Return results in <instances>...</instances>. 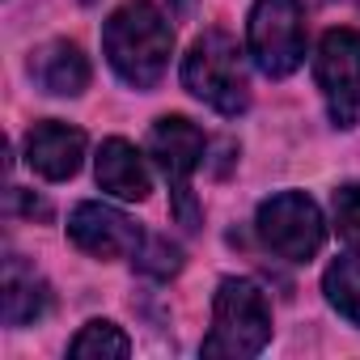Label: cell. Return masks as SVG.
Instances as JSON below:
<instances>
[{"mask_svg":"<svg viewBox=\"0 0 360 360\" xmlns=\"http://www.w3.org/2000/svg\"><path fill=\"white\" fill-rule=\"evenodd\" d=\"M81 157H85V131H77L68 123L43 119L26 131V165L39 178L64 183V178H72L81 169Z\"/></svg>","mask_w":360,"mask_h":360,"instance_id":"obj_9","label":"cell"},{"mask_svg":"<svg viewBox=\"0 0 360 360\" xmlns=\"http://www.w3.org/2000/svg\"><path fill=\"white\" fill-rule=\"evenodd\" d=\"M51 309V288L34 267H26L18 255L5 259V322L9 326H30Z\"/></svg>","mask_w":360,"mask_h":360,"instance_id":"obj_12","label":"cell"},{"mask_svg":"<svg viewBox=\"0 0 360 360\" xmlns=\"http://www.w3.org/2000/svg\"><path fill=\"white\" fill-rule=\"evenodd\" d=\"M330 208H335V225H339V233H343L352 246H360V183L339 187Z\"/></svg>","mask_w":360,"mask_h":360,"instance_id":"obj_15","label":"cell"},{"mask_svg":"<svg viewBox=\"0 0 360 360\" xmlns=\"http://www.w3.org/2000/svg\"><path fill=\"white\" fill-rule=\"evenodd\" d=\"M204 153H208V136L183 115H165L148 131V157L169 178L174 212H178V221H183L187 229H200V208L191 200V174L204 165Z\"/></svg>","mask_w":360,"mask_h":360,"instance_id":"obj_4","label":"cell"},{"mask_svg":"<svg viewBox=\"0 0 360 360\" xmlns=\"http://www.w3.org/2000/svg\"><path fill=\"white\" fill-rule=\"evenodd\" d=\"M178 5H191V0H178Z\"/></svg>","mask_w":360,"mask_h":360,"instance_id":"obj_17","label":"cell"},{"mask_svg":"<svg viewBox=\"0 0 360 360\" xmlns=\"http://www.w3.org/2000/svg\"><path fill=\"white\" fill-rule=\"evenodd\" d=\"M246 43H250L259 72H267V77L297 72L305 60V9H301V0H259L250 9Z\"/></svg>","mask_w":360,"mask_h":360,"instance_id":"obj_5","label":"cell"},{"mask_svg":"<svg viewBox=\"0 0 360 360\" xmlns=\"http://www.w3.org/2000/svg\"><path fill=\"white\" fill-rule=\"evenodd\" d=\"M30 77L51 98H77L89 85V60L81 56L77 43H47L43 51L30 56Z\"/></svg>","mask_w":360,"mask_h":360,"instance_id":"obj_11","label":"cell"},{"mask_svg":"<svg viewBox=\"0 0 360 360\" xmlns=\"http://www.w3.org/2000/svg\"><path fill=\"white\" fill-rule=\"evenodd\" d=\"M318 89L326 98V110L339 127L360 123V34L339 26L326 30L318 43Z\"/></svg>","mask_w":360,"mask_h":360,"instance_id":"obj_7","label":"cell"},{"mask_svg":"<svg viewBox=\"0 0 360 360\" xmlns=\"http://www.w3.org/2000/svg\"><path fill=\"white\" fill-rule=\"evenodd\" d=\"M68 238L94 259H127L144 246L140 225L106 204H77L68 217Z\"/></svg>","mask_w":360,"mask_h":360,"instance_id":"obj_8","label":"cell"},{"mask_svg":"<svg viewBox=\"0 0 360 360\" xmlns=\"http://www.w3.org/2000/svg\"><path fill=\"white\" fill-rule=\"evenodd\" d=\"M136 267L157 276V280H165V276H174L178 267H183V255H178V246H169L165 238H157V242H148V255L136 259Z\"/></svg>","mask_w":360,"mask_h":360,"instance_id":"obj_16","label":"cell"},{"mask_svg":"<svg viewBox=\"0 0 360 360\" xmlns=\"http://www.w3.org/2000/svg\"><path fill=\"white\" fill-rule=\"evenodd\" d=\"M102 47H106L110 68L127 85L153 89L169 68L174 30L153 0H127V5H119L110 13V22L102 30Z\"/></svg>","mask_w":360,"mask_h":360,"instance_id":"obj_1","label":"cell"},{"mask_svg":"<svg viewBox=\"0 0 360 360\" xmlns=\"http://www.w3.org/2000/svg\"><path fill=\"white\" fill-rule=\"evenodd\" d=\"M322 288H326V301L360 326V255H343L326 267L322 276Z\"/></svg>","mask_w":360,"mask_h":360,"instance_id":"obj_13","label":"cell"},{"mask_svg":"<svg viewBox=\"0 0 360 360\" xmlns=\"http://www.w3.org/2000/svg\"><path fill=\"white\" fill-rule=\"evenodd\" d=\"M271 339V309L255 280H221L204 356H259Z\"/></svg>","mask_w":360,"mask_h":360,"instance_id":"obj_2","label":"cell"},{"mask_svg":"<svg viewBox=\"0 0 360 360\" xmlns=\"http://www.w3.org/2000/svg\"><path fill=\"white\" fill-rule=\"evenodd\" d=\"M259 238L271 255L288 259V263H309L322 242H326V225H322V212L309 195L301 191H280L271 200L259 204Z\"/></svg>","mask_w":360,"mask_h":360,"instance_id":"obj_6","label":"cell"},{"mask_svg":"<svg viewBox=\"0 0 360 360\" xmlns=\"http://www.w3.org/2000/svg\"><path fill=\"white\" fill-rule=\"evenodd\" d=\"M98 187L119 195V200H148L153 183H148V169H144V157L136 153V144L127 140H106L98 148Z\"/></svg>","mask_w":360,"mask_h":360,"instance_id":"obj_10","label":"cell"},{"mask_svg":"<svg viewBox=\"0 0 360 360\" xmlns=\"http://www.w3.org/2000/svg\"><path fill=\"white\" fill-rule=\"evenodd\" d=\"M183 85L221 115H242L250 102L242 51L225 30H204L191 43V51L183 60Z\"/></svg>","mask_w":360,"mask_h":360,"instance_id":"obj_3","label":"cell"},{"mask_svg":"<svg viewBox=\"0 0 360 360\" xmlns=\"http://www.w3.org/2000/svg\"><path fill=\"white\" fill-rule=\"evenodd\" d=\"M131 352V343H127V335L115 326V322H102V318H94V322H85L81 326V335L68 343V356H77V360H89V356H127Z\"/></svg>","mask_w":360,"mask_h":360,"instance_id":"obj_14","label":"cell"}]
</instances>
